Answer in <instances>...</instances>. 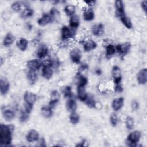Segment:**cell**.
I'll list each match as a JSON object with an SVG mask.
<instances>
[{
	"label": "cell",
	"mask_w": 147,
	"mask_h": 147,
	"mask_svg": "<svg viewBox=\"0 0 147 147\" xmlns=\"http://www.w3.org/2000/svg\"><path fill=\"white\" fill-rule=\"evenodd\" d=\"M13 126L4 124L0 125V144L9 145L12 141V132Z\"/></svg>",
	"instance_id": "cell-1"
},
{
	"label": "cell",
	"mask_w": 147,
	"mask_h": 147,
	"mask_svg": "<svg viewBox=\"0 0 147 147\" xmlns=\"http://www.w3.org/2000/svg\"><path fill=\"white\" fill-rule=\"evenodd\" d=\"M141 138V133L138 130L131 132L127 137L126 144L130 146H136Z\"/></svg>",
	"instance_id": "cell-2"
},
{
	"label": "cell",
	"mask_w": 147,
	"mask_h": 147,
	"mask_svg": "<svg viewBox=\"0 0 147 147\" xmlns=\"http://www.w3.org/2000/svg\"><path fill=\"white\" fill-rule=\"evenodd\" d=\"M75 30L67 26H63L61 28V38L63 41L72 38L75 35Z\"/></svg>",
	"instance_id": "cell-3"
},
{
	"label": "cell",
	"mask_w": 147,
	"mask_h": 147,
	"mask_svg": "<svg viewBox=\"0 0 147 147\" xmlns=\"http://www.w3.org/2000/svg\"><path fill=\"white\" fill-rule=\"evenodd\" d=\"M131 48V44L129 42H126L122 44H119L115 46L116 51L122 56L126 55L130 51Z\"/></svg>",
	"instance_id": "cell-4"
},
{
	"label": "cell",
	"mask_w": 147,
	"mask_h": 147,
	"mask_svg": "<svg viewBox=\"0 0 147 147\" xmlns=\"http://www.w3.org/2000/svg\"><path fill=\"white\" fill-rule=\"evenodd\" d=\"M70 58L72 62L76 64H79L82 58V53L79 48H75L72 49L69 53Z\"/></svg>",
	"instance_id": "cell-5"
},
{
	"label": "cell",
	"mask_w": 147,
	"mask_h": 147,
	"mask_svg": "<svg viewBox=\"0 0 147 147\" xmlns=\"http://www.w3.org/2000/svg\"><path fill=\"white\" fill-rule=\"evenodd\" d=\"M111 73L114 83L115 84L120 83L122 80V75L120 68L117 65H114L112 68Z\"/></svg>",
	"instance_id": "cell-6"
},
{
	"label": "cell",
	"mask_w": 147,
	"mask_h": 147,
	"mask_svg": "<svg viewBox=\"0 0 147 147\" xmlns=\"http://www.w3.org/2000/svg\"><path fill=\"white\" fill-rule=\"evenodd\" d=\"M115 7L116 9L115 14L117 17L121 18L125 16V7L123 1L121 0H117L115 1Z\"/></svg>",
	"instance_id": "cell-7"
},
{
	"label": "cell",
	"mask_w": 147,
	"mask_h": 147,
	"mask_svg": "<svg viewBox=\"0 0 147 147\" xmlns=\"http://www.w3.org/2000/svg\"><path fill=\"white\" fill-rule=\"evenodd\" d=\"M91 32L95 36H102L105 33L104 25L101 23L94 24L91 27Z\"/></svg>",
	"instance_id": "cell-8"
},
{
	"label": "cell",
	"mask_w": 147,
	"mask_h": 147,
	"mask_svg": "<svg viewBox=\"0 0 147 147\" xmlns=\"http://www.w3.org/2000/svg\"><path fill=\"white\" fill-rule=\"evenodd\" d=\"M137 81L139 84L144 85L147 82V69L146 68L141 69L137 74Z\"/></svg>",
	"instance_id": "cell-9"
},
{
	"label": "cell",
	"mask_w": 147,
	"mask_h": 147,
	"mask_svg": "<svg viewBox=\"0 0 147 147\" xmlns=\"http://www.w3.org/2000/svg\"><path fill=\"white\" fill-rule=\"evenodd\" d=\"M10 83L6 78L2 77L0 79V91L2 95H5L10 89Z\"/></svg>",
	"instance_id": "cell-10"
},
{
	"label": "cell",
	"mask_w": 147,
	"mask_h": 147,
	"mask_svg": "<svg viewBox=\"0 0 147 147\" xmlns=\"http://www.w3.org/2000/svg\"><path fill=\"white\" fill-rule=\"evenodd\" d=\"M37 99L36 95L29 91H26L24 94V100L25 104L33 106Z\"/></svg>",
	"instance_id": "cell-11"
},
{
	"label": "cell",
	"mask_w": 147,
	"mask_h": 147,
	"mask_svg": "<svg viewBox=\"0 0 147 147\" xmlns=\"http://www.w3.org/2000/svg\"><path fill=\"white\" fill-rule=\"evenodd\" d=\"M53 17L51 16L49 14L44 13L42 14V16L38 20L37 24L40 26H44L53 21Z\"/></svg>",
	"instance_id": "cell-12"
},
{
	"label": "cell",
	"mask_w": 147,
	"mask_h": 147,
	"mask_svg": "<svg viewBox=\"0 0 147 147\" xmlns=\"http://www.w3.org/2000/svg\"><path fill=\"white\" fill-rule=\"evenodd\" d=\"M26 139L29 142H37L39 140V134L36 130L32 129L27 133Z\"/></svg>",
	"instance_id": "cell-13"
},
{
	"label": "cell",
	"mask_w": 147,
	"mask_h": 147,
	"mask_svg": "<svg viewBox=\"0 0 147 147\" xmlns=\"http://www.w3.org/2000/svg\"><path fill=\"white\" fill-rule=\"evenodd\" d=\"M124 99L122 97L115 98L113 100L111 103V107L115 111H117L119 110L123 106Z\"/></svg>",
	"instance_id": "cell-14"
},
{
	"label": "cell",
	"mask_w": 147,
	"mask_h": 147,
	"mask_svg": "<svg viewBox=\"0 0 147 147\" xmlns=\"http://www.w3.org/2000/svg\"><path fill=\"white\" fill-rule=\"evenodd\" d=\"M53 69L51 65H43L42 69V75L47 80L50 79L53 75Z\"/></svg>",
	"instance_id": "cell-15"
},
{
	"label": "cell",
	"mask_w": 147,
	"mask_h": 147,
	"mask_svg": "<svg viewBox=\"0 0 147 147\" xmlns=\"http://www.w3.org/2000/svg\"><path fill=\"white\" fill-rule=\"evenodd\" d=\"M97 47V44L92 40L89 39L83 42V48L86 52H90Z\"/></svg>",
	"instance_id": "cell-16"
},
{
	"label": "cell",
	"mask_w": 147,
	"mask_h": 147,
	"mask_svg": "<svg viewBox=\"0 0 147 147\" xmlns=\"http://www.w3.org/2000/svg\"><path fill=\"white\" fill-rule=\"evenodd\" d=\"M42 64L37 59H32L28 61L26 63V66L29 69L37 71L40 69Z\"/></svg>",
	"instance_id": "cell-17"
},
{
	"label": "cell",
	"mask_w": 147,
	"mask_h": 147,
	"mask_svg": "<svg viewBox=\"0 0 147 147\" xmlns=\"http://www.w3.org/2000/svg\"><path fill=\"white\" fill-rule=\"evenodd\" d=\"M77 95L79 100L84 102L88 96L84 86H77Z\"/></svg>",
	"instance_id": "cell-18"
},
{
	"label": "cell",
	"mask_w": 147,
	"mask_h": 147,
	"mask_svg": "<svg viewBox=\"0 0 147 147\" xmlns=\"http://www.w3.org/2000/svg\"><path fill=\"white\" fill-rule=\"evenodd\" d=\"M48 53V48L45 44H41L38 48L36 55L39 59H42Z\"/></svg>",
	"instance_id": "cell-19"
},
{
	"label": "cell",
	"mask_w": 147,
	"mask_h": 147,
	"mask_svg": "<svg viewBox=\"0 0 147 147\" xmlns=\"http://www.w3.org/2000/svg\"><path fill=\"white\" fill-rule=\"evenodd\" d=\"M3 118L7 122L11 121L15 117V113L10 109H4L2 111Z\"/></svg>",
	"instance_id": "cell-20"
},
{
	"label": "cell",
	"mask_w": 147,
	"mask_h": 147,
	"mask_svg": "<svg viewBox=\"0 0 147 147\" xmlns=\"http://www.w3.org/2000/svg\"><path fill=\"white\" fill-rule=\"evenodd\" d=\"M15 37L10 32L7 33L5 36L3 40V45L5 47L10 46L14 41Z\"/></svg>",
	"instance_id": "cell-21"
},
{
	"label": "cell",
	"mask_w": 147,
	"mask_h": 147,
	"mask_svg": "<svg viewBox=\"0 0 147 147\" xmlns=\"http://www.w3.org/2000/svg\"><path fill=\"white\" fill-rule=\"evenodd\" d=\"M65 107L68 111L70 113L75 112L77 108V104L76 101L72 98H69L66 102Z\"/></svg>",
	"instance_id": "cell-22"
},
{
	"label": "cell",
	"mask_w": 147,
	"mask_h": 147,
	"mask_svg": "<svg viewBox=\"0 0 147 147\" xmlns=\"http://www.w3.org/2000/svg\"><path fill=\"white\" fill-rule=\"evenodd\" d=\"M83 18L86 21H90L94 20L95 17V14L93 10L91 8L86 9L84 10L83 14Z\"/></svg>",
	"instance_id": "cell-23"
},
{
	"label": "cell",
	"mask_w": 147,
	"mask_h": 147,
	"mask_svg": "<svg viewBox=\"0 0 147 147\" xmlns=\"http://www.w3.org/2000/svg\"><path fill=\"white\" fill-rule=\"evenodd\" d=\"M88 83L87 78L82 75L80 72H78L76 75V83L77 86H86Z\"/></svg>",
	"instance_id": "cell-24"
},
{
	"label": "cell",
	"mask_w": 147,
	"mask_h": 147,
	"mask_svg": "<svg viewBox=\"0 0 147 147\" xmlns=\"http://www.w3.org/2000/svg\"><path fill=\"white\" fill-rule=\"evenodd\" d=\"M26 78L30 84H33L37 80V75L36 72V71H33L32 69H29L28 72L26 74Z\"/></svg>",
	"instance_id": "cell-25"
},
{
	"label": "cell",
	"mask_w": 147,
	"mask_h": 147,
	"mask_svg": "<svg viewBox=\"0 0 147 147\" xmlns=\"http://www.w3.org/2000/svg\"><path fill=\"white\" fill-rule=\"evenodd\" d=\"M80 21L79 18L77 15H73L70 17L69 19V26L71 28L73 29H76L79 26Z\"/></svg>",
	"instance_id": "cell-26"
},
{
	"label": "cell",
	"mask_w": 147,
	"mask_h": 147,
	"mask_svg": "<svg viewBox=\"0 0 147 147\" xmlns=\"http://www.w3.org/2000/svg\"><path fill=\"white\" fill-rule=\"evenodd\" d=\"M52 108H51L49 106H44L41 108V113L42 115L45 118H49L52 116L53 112L52 110Z\"/></svg>",
	"instance_id": "cell-27"
},
{
	"label": "cell",
	"mask_w": 147,
	"mask_h": 147,
	"mask_svg": "<svg viewBox=\"0 0 147 147\" xmlns=\"http://www.w3.org/2000/svg\"><path fill=\"white\" fill-rule=\"evenodd\" d=\"M17 48L21 51H25L28 45V41L24 38H21L16 43Z\"/></svg>",
	"instance_id": "cell-28"
},
{
	"label": "cell",
	"mask_w": 147,
	"mask_h": 147,
	"mask_svg": "<svg viewBox=\"0 0 147 147\" xmlns=\"http://www.w3.org/2000/svg\"><path fill=\"white\" fill-rule=\"evenodd\" d=\"M116 52L115 47L112 44H109L106 47V56L107 59L110 58Z\"/></svg>",
	"instance_id": "cell-29"
},
{
	"label": "cell",
	"mask_w": 147,
	"mask_h": 147,
	"mask_svg": "<svg viewBox=\"0 0 147 147\" xmlns=\"http://www.w3.org/2000/svg\"><path fill=\"white\" fill-rule=\"evenodd\" d=\"M33 15V10L30 8L26 7L22 11L20 16L22 19H26L32 17Z\"/></svg>",
	"instance_id": "cell-30"
},
{
	"label": "cell",
	"mask_w": 147,
	"mask_h": 147,
	"mask_svg": "<svg viewBox=\"0 0 147 147\" xmlns=\"http://www.w3.org/2000/svg\"><path fill=\"white\" fill-rule=\"evenodd\" d=\"M126 127L129 130H132L134 127V120L131 116H127L125 119Z\"/></svg>",
	"instance_id": "cell-31"
},
{
	"label": "cell",
	"mask_w": 147,
	"mask_h": 147,
	"mask_svg": "<svg viewBox=\"0 0 147 147\" xmlns=\"http://www.w3.org/2000/svg\"><path fill=\"white\" fill-rule=\"evenodd\" d=\"M62 93L65 98H71L73 96V93L72 92V89L71 86H66L64 87L62 89Z\"/></svg>",
	"instance_id": "cell-32"
},
{
	"label": "cell",
	"mask_w": 147,
	"mask_h": 147,
	"mask_svg": "<svg viewBox=\"0 0 147 147\" xmlns=\"http://www.w3.org/2000/svg\"><path fill=\"white\" fill-rule=\"evenodd\" d=\"M69 121L73 125H76L80 121V117L78 113L75 111L71 113L69 115Z\"/></svg>",
	"instance_id": "cell-33"
},
{
	"label": "cell",
	"mask_w": 147,
	"mask_h": 147,
	"mask_svg": "<svg viewBox=\"0 0 147 147\" xmlns=\"http://www.w3.org/2000/svg\"><path fill=\"white\" fill-rule=\"evenodd\" d=\"M120 20H121V21L122 22V23L125 26V27L126 28L129 29L132 28L133 25H132L131 20H130V18L129 17L125 16L121 17Z\"/></svg>",
	"instance_id": "cell-34"
},
{
	"label": "cell",
	"mask_w": 147,
	"mask_h": 147,
	"mask_svg": "<svg viewBox=\"0 0 147 147\" xmlns=\"http://www.w3.org/2000/svg\"><path fill=\"white\" fill-rule=\"evenodd\" d=\"M64 12L68 16H72L74 15L75 12V7L72 5H68L64 7Z\"/></svg>",
	"instance_id": "cell-35"
},
{
	"label": "cell",
	"mask_w": 147,
	"mask_h": 147,
	"mask_svg": "<svg viewBox=\"0 0 147 147\" xmlns=\"http://www.w3.org/2000/svg\"><path fill=\"white\" fill-rule=\"evenodd\" d=\"M86 105L90 108H94L96 106V102L92 95H88L84 101Z\"/></svg>",
	"instance_id": "cell-36"
},
{
	"label": "cell",
	"mask_w": 147,
	"mask_h": 147,
	"mask_svg": "<svg viewBox=\"0 0 147 147\" xmlns=\"http://www.w3.org/2000/svg\"><path fill=\"white\" fill-rule=\"evenodd\" d=\"M29 114L30 113L27 112L25 109L24 110L21 111L20 116V121L21 123H25L27 122L29 118Z\"/></svg>",
	"instance_id": "cell-37"
},
{
	"label": "cell",
	"mask_w": 147,
	"mask_h": 147,
	"mask_svg": "<svg viewBox=\"0 0 147 147\" xmlns=\"http://www.w3.org/2000/svg\"><path fill=\"white\" fill-rule=\"evenodd\" d=\"M11 8L15 12H17V13L20 12L21 10L22 4L20 2H18V1L14 2L11 4Z\"/></svg>",
	"instance_id": "cell-38"
},
{
	"label": "cell",
	"mask_w": 147,
	"mask_h": 147,
	"mask_svg": "<svg viewBox=\"0 0 147 147\" xmlns=\"http://www.w3.org/2000/svg\"><path fill=\"white\" fill-rule=\"evenodd\" d=\"M118 117L115 113H112L110 116V122L112 126L115 127L118 123Z\"/></svg>",
	"instance_id": "cell-39"
},
{
	"label": "cell",
	"mask_w": 147,
	"mask_h": 147,
	"mask_svg": "<svg viewBox=\"0 0 147 147\" xmlns=\"http://www.w3.org/2000/svg\"><path fill=\"white\" fill-rule=\"evenodd\" d=\"M60 98V95L57 91L53 90L51 93V100H55L59 102Z\"/></svg>",
	"instance_id": "cell-40"
},
{
	"label": "cell",
	"mask_w": 147,
	"mask_h": 147,
	"mask_svg": "<svg viewBox=\"0 0 147 147\" xmlns=\"http://www.w3.org/2000/svg\"><path fill=\"white\" fill-rule=\"evenodd\" d=\"M131 109H132L133 110L136 111V110H137L139 108V103L137 100H133L131 102Z\"/></svg>",
	"instance_id": "cell-41"
},
{
	"label": "cell",
	"mask_w": 147,
	"mask_h": 147,
	"mask_svg": "<svg viewBox=\"0 0 147 147\" xmlns=\"http://www.w3.org/2000/svg\"><path fill=\"white\" fill-rule=\"evenodd\" d=\"M114 91L115 92H122L123 90V88L120 83L116 84L115 86H114Z\"/></svg>",
	"instance_id": "cell-42"
},
{
	"label": "cell",
	"mask_w": 147,
	"mask_h": 147,
	"mask_svg": "<svg viewBox=\"0 0 147 147\" xmlns=\"http://www.w3.org/2000/svg\"><path fill=\"white\" fill-rule=\"evenodd\" d=\"M141 6L142 9L144 11V12L145 13H146V12H147V1L144 0V1H141Z\"/></svg>",
	"instance_id": "cell-43"
},
{
	"label": "cell",
	"mask_w": 147,
	"mask_h": 147,
	"mask_svg": "<svg viewBox=\"0 0 147 147\" xmlns=\"http://www.w3.org/2000/svg\"><path fill=\"white\" fill-rule=\"evenodd\" d=\"M88 68V65L87 64H82L80 67H79V72H82V71H84L86 69H87Z\"/></svg>",
	"instance_id": "cell-44"
},
{
	"label": "cell",
	"mask_w": 147,
	"mask_h": 147,
	"mask_svg": "<svg viewBox=\"0 0 147 147\" xmlns=\"http://www.w3.org/2000/svg\"><path fill=\"white\" fill-rule=\"evenodd\" d=\"M86 143H87V141L85 139H83L82 140V141L80 142H79V144H77L75 146H86V145L85 144Z\"/></svg>",
	"instance_id": "cell-45"
},
{
	"label": "cell",
	"mask_w": 147,
	"mask_h": 147,
	"mask_svg": "<svg viewBox=\"0 0 147 147\" xmlns=\"http://www.w3.org/2000/svg\"><path fill=\"white\" fill-rule=\"evenodd\" d=\"M85 3L88 5V6H94L95 3H96V1H85Z\"/></svg>",
	"instance_id": "cell-46"
},
{
	"label": "cell",
	"mask_w": 147,
	"mask_h": 147,
	"mask_svg": "<svg viewBox=\"0 0 147 147\" xmlns=\"http://www.w3.org/2000/svg\"><path fill=\"white\" fill-rule=\"evenodd\" d=\"M40 146H46V144H45V141L44 140V138L43 137H42L40 140Z\"/></svg>",
	"instance_id": "cell-47"
},
{
	"label": "cell",
	"mask_w": 147,
	"mask_h": 147,
	"mask_svg": "<svg viewBox=\"0 0 147 147\" xmlns=\"http://www.w3.org/2000/svg\"><path fill=\"white\" fill-rule=\"evenodd\" d=\"M95 73L96 75H100L102 74V71L100 69H96L95 70Z\"/></svg>",
	"instance_id": "cell-48"
},
{
	"label": "cell",
	"mask_w": 147,
	"mask_h": 147,
	"mask_svg": "<svg viewBox=\"0 0 147 147\" xmlns=\"http://www.w3.org/2000/svg\"><path fill=\"white\" fill-rule=\"evenodd\" d=\"M3 59H2V57H1L0 58V64H1V66H2L3 65Z\"/></svg>",
	"instance_id": "cell-49"
}]
</instances>
